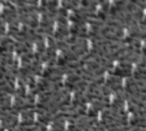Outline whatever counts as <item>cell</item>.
I'll return each mask as SVG.
<instances>
[{"mask_svg": "<svg viewBox=\"0 0 146 131\" xmlns=\"http://www.w3.org/2000/svg\"><path fill=\"white\" fill-rule=\"evenodd\" d=\"M103 82H104L103 77H96V78H95L94 82H93V84H97V85L100 86L101 84H103Z\"/></svg>", "mask_w": 146, "mask_h": 131, "instance_id": "cell-11", "label": "cell"}, {"mask_svg": "<svg viewBox=\"0 0 146 131\" xmlns=\"http://www.w3.org/2000/svg\"><path fill=\"white\" fill-rule=\"evenodd\" d=\"M97 111L96 110L94 107H93L92 109H91L90 111L88 112L87 113V117L88 118H97Z\"/></svg>", "mask_w": 146, "mask_h": 131, "instance_id": "cell-8", "label": "cell"}, {"mask_svg": "<svg viewBox=\"0 0 146 131\" xmlns=\"http://www.w3.org/2000/svg\"><path fill=\"white\" fill-rule=\"evenodd\" d=\"M4 34V21L1 22V35L3 36Z\"/></svg>", "mask_w": 146, "mask_h": 131, "instance_id": "cell-14", "label": "cell"}, {"mask_svg": "<svg viewBox=\"0 0 146 131\" xmlns=\"http://www.w3.org/2000/svg\"><path fill=\"white\" fill-rule=\"evenodd\" d=\"M37 46H38V53L42 54L43 52L45 51V43L43 41H38L37 42Z\"/></svg>", "mask_w": 146, "mask_h": 131, "instance_id": "cell-7", "label": "cell"}, {"mask_svg": "<svg viewBox=\"0 0 146 131\" xmlns=\"http://www.w3.org/2000/svg\"><path fill=\"white\" fill-rule=\"evenodd\" d=\"M69 20H71V21L73 22H74V23H76L77 24V26H81V27H85V22L84 21H82V20H79L78 18H77L75 15H69Z\"/></svg>", "mask_w": 146, "mask_h": 131, "instance_id": "cell-2", "label": "cell"}, {"mask_svg": "<svg viewBox=\"0 0 146 131\" xmlns=\"http://www.w3.org/2000/svg\"><path fill=\"white\" fill-rule=\"evenodd\" d=\"M1 90H2V92H5L6 94H15V90H14V89L10 88L8 84L4 87H1Z\"/></svg>", "mask_w": 146, "mask_h": 131, "instance_id": "cell-6", "label": "cell"}, {"mask_svg": "<svg viewBox=\"0 0 146 131\" xmlns=\"http://www.w3.org/2000/svg\"><path fill=\"white\" fill-rule=\"evenodd\" d=\"M58 33H60L61 35L62 36H64L65 38L68 35V30L66 28L65 26H63V25H59V27H58Z\"/></svg>", "mask_w": 146, "mask_h": 131, "instance_id": "cell-4", "label": "cell"}, {"mask_svg": "<svg viewBox=\"0 0 146 131\" xmlns=\"http://www.w3.org/2000/svg\"><path fill=\"white\" fill-rule=\"evenodd\" d=\"M120 67L123 69H132V64L127 61H123L120 63Z\"/></svg>", "mask_w": 146, "mask_h": 131, "instance_id": "cell-9", "label": "cell"}, {"mask_svg": "<svg viewBox=\"0 0 146 131\" xmlns=\"http://www.w3.org/2000/svg\"><path fill=\"white\" fill-rule=\"evenodd\" d=\"M2 4H4V5H5L7 8L10 9V10H15V7H14V5L12 4V2H9V1H2Z\"/></svg>", "mask_w": 146, "mask_h": 131, "instance_id": "cell-10", "label": "cell"}, {"mask_svg": "<svg viewBox=\"0 0 146 131\" xmlns=\"http://www.w3.org/2000/svg\"><path fill=\"white\" fill-rule=\"evenodd\" d=\"M104 72H105V68H99V69H97V70H96L94 72V73H95V75L97 76V77H101V75Z\"/></svg>", "mask_w": 146, "mask_h": 131, "instance_id": "cell-12", "label": "cell"}, {"mask_svg": "<svg viewBox=\"0 0 146 131\" xmlns=\"http://www.w3.org/2000/svg\"><path fill=\"white\" fill-rule=\"evenodd\" d=\"M46 55L49 56L50 59H55L56 57V49H53L51 47H49L48 49H46Z\"/></svg>", "mask_w": 146, "mask_h": 131, "instance_id": "cell-3", "label": "cell"}, {"mask_svg": "<svg viewBox=\"0 0 146 131\" xmlns=\"http://www.w3.org/2000/svg\"><path fill=\"white\" fill-rule=\"evenodd\" d=\"M114 104L117 106V107H119V108L122 109V107H124V105H125L124 100H122V99L117 97V98H115V100H114Z\"/></svg>", "mask_w": 146, "mask_h": 131, "instance_id": "cell-5", "label": "cell"}, {"mask_svg": "<svg viewBox=\"0 0 146 131\" xmlns=\"http://www.w3.org/2000/svg\"><path fill=\"white\" fill-rule=\"evenodd\" d=\"M97 15H98V18L99 19H101L102 20H104L107 18V15L105 12H103V11H99L98 14H97Z\"/></svg>", "mask_w": 146, "mask_h": 131, "instance_id": "cell-13", "label": "cell"}, {"mask_svg": "<svg viewBox=\"0 0 146 131\" xmlns=\"http://www.w3.org/2000/svg\"><path fill=\"white\" fill-rule=\"evenodd\" d=\"M81 80H82V77H79V76L77 74H73V75H70L69 77H68L67 82L72 83V84H75V83L79 82V81H81Z\"/></svg>", "mask_w": 146, "mask_h": 131, "instance_id": "cell-1", "label": "cell"}]
</instances>
